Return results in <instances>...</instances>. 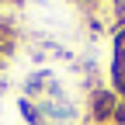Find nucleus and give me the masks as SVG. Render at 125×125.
Masks as SVG:
<instances>
[{"label":"nucleus","mask_w":125,"mask_h":125,"mask_svg":"<svg viewBox=\"0 0 125 125\" xmlns=\"http://www.w3.org/2000/svg\"><path fill=\"white\" fill-rule=\"evenodd\" d=\"M0 70H4V59H0Z\"/></svg>","instance_id":"obj_8"},{"label":"nucleus","mask_w":125,"mask_h":125,"mask_svg":"<svg viewBox=\"0 0 125 125\" xmlns=\"http://www.w3.org/2000/svg\"><path fill=\"white\" fill-rule=\"evenodd\" d=\"M18 111H21V118L28 122V125H49L45 122V115H42V108H38V101H31V97H18Z\"/></svg>","instance_id":"obj_4"},{"label":"nucleus","mask_w":125,"mask_h":125,"mask_svg":"<svg viewBox=\"0 0 125 125\" xmlns=\"http://www.w3.org/2000/svg\"><path fill=\"white\" fill-rule=\"evenodd\" d=\"M62 94L66 90L52 70H35L24 80V97H31V101H49V97H62Z\"/></svg>","instance_id":"obj_2"},{"label":"nucleus","mask_w":125,"mask_h":125,"mask_svg":"<svg viewBox=\"0 0 125 125\" xmlns=\"http://www.w3.org/2000/svg\"><path fill=\"white\" fill-rule=\"evenodd\" d=\"M108 76H111V87L118 94V101H125V56H111V62H108Z\"/></svg>","instance_id":"obj_3"},{"label":"nucleus","mask_w":125,"mask_h":125,"mask_svg":"<svg viewBox=\"0 0 125 125\" xmlns=\"http://www.w3.org/2000/svg\"><path fill=\"white\" fill-rule=\"evenodd\" d=\"M118 111V94L111 87H97L94 94H87V118L90 125H111Z\"/></svg>","instance_id":"obj_1"},{"label":"nucleus","mask_w":125,"mask_h":125,"mask_svg":"<svg viewBox=\"0 0 125 125\" xmlns=\"http://www.w3.org/2000/svg\"><path fill=\"white\" fill-rule=\"evenodd\" d=\"M111 125H125V101H118V111H115V122Z\"/></svg>","instance_id":"obj_7"},{"label":"nucleus","mask_w":125,"mask_h":125,"mask_svg":"<svg viewBox=\"0 0 125 125\" xmlns=\"http://www.w3.org/2000/svg\"><path fill=\"white\" fill-rule=\"evenodd\" d=\"M104 10L111 14V28H115V24H125V0H108Z\"/></svg>","instance_id":"obj_5"},{"label":"nucleus","mask_w":125,"mask_h":125,"mask_svg":"<svg viewBox=\"0 0 125 125\" xmlns=\"http://www.w3.org/2000/svg\"><path fill=\"white\" fill-rule=\"evenodd\" d=\"M66 4H76V7H87V10L94 14V10H104V4H108V0H66Z\"/></svg>","instance_id":"obj_6"}]
</instances>
